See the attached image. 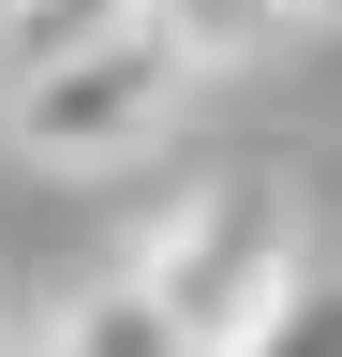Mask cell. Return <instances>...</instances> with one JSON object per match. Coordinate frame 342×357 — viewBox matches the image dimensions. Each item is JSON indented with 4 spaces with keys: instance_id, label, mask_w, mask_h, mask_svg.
Segmentation results:
<instances>
[{
    "instance_id": "5b68a950",
    "label": "cell",
    "mask_w": 342,
    "mask_h": 357,
    "mask_svg": "<svg viewBox=\"0 0 342 357\" xmlns=\"http://www.w3.org/2000/svg\"><path fill=\"white\" fill-rule=\"evenodd\" d=\"M104 30H149V0H30V15H0V75L75 60V45H104Z\"/></svg>"
},
{
    "instance_id": "277c9868",
    "label": "cell",
    "mask_w": 342,
    "mask_h": 357,
    "mask_svg": "<svg viewBox=\"0 0 342 357\" xmlns=\"http://www.w3.org/2000/svg\"><path fill=\"white\" fill-rule=\"evenodd\" d=\"M164 45H179L194 75H238V60H268V45L297 30V0H149Z\"/></svg>"
},
{
    "instance_id": "7a4b0ae2",
    "label": "cell",
    "mask_w": 342,
    "mask_h": 357,
    "mask_svg": "<svg viewBox=\"0 0 342 357\" xmlns=\"http://www.w3.org/2000/svg\"><path fill=\"white\" fill-rule=\"evenodd\" d=\"M119 268L149 283V312H164L194 357H238V342L283 312V283H297L313 253H297V208L268 194V178H208V194H179Z\"/></svg>"
},
{
    "instance_id": "ba28073f",
    "label": "cell",
    "mask_w": 342,
    "mask_h": 357,
    "mask_svg": "<svg viewBox=\"0 0 342 357\" xmlns=\"http://www.w3.org/2000/svg\"><path fill=\"white\" fill-rule=\"evenodd\" d=\"M297 15H342V0H297Z\"/></svg>"
},
{
    "instance_id": "9c48e42d",
    "label": "cell",
    "mask_w": 342,
    "mask_h": 357,
    "mask_svg": "<svg viewBox=\"0 0 342 357\" xmlns=\"http://www.w3.org/2000/svg\"><path fill=\"white\" fill-rule=\"evenodd\" d=\"M0 15H30V0H0Z\"/></svg>"
},
{
    "instance_id": "52a82bcc",
    "label": "cell",
    "mask_w": 342,
    "mask_h": 357,
    "mask_svg": "<svg viewBox=\"0 0 342 357\" xmlns=\"http://www.w3.org/2000/svg\"><path fill=\"white\" fill-rule=\"evenodd\" d=\"M0 357H45V342H15V328H0Z\"/></svg>"
},
{
    "instance_id": "3957f363",
    "label": "cell",
    "mask_w": 342,
    "mask_h": 357,
    "mask_svg": "<svg viewBox=\"0 0 342 357\" xmlns=\"http://www.w3.org/2000/svg\"><path fill=\"white\" fill-rule=\"evenodd\" d=\"M45 357H194V342H179V328L149 312V283H134V268H104L90 298H60V328H45Z\"/></svg>"
},
{
    "instance_id": "8992f818",
    "label": "cell",
    "mask_w": 342,
    "mask_h": 357,
    "mask_svg": "<svg viewBox=\"0 0 342 357\" xmlns=\"http://www.w3.org/2000/svg\"><path fill=\"white\" fill-rule=\"evenodd\" d=\"M238 357H342V253H313V268H297V283H283V312H268Z\"/></svg>"
},
{
    "instance_id": "6da1fadb",
    "label": "cell",
    "mask_w": 342,
    "mask_h": 357,
    "mask_svg": "<svg viewBox=\"0 0 342 357\" xmlns=\"http://www.w3.org/2000/svg\"><path fill=\"white\" fill-rule=\"evenodd\" d=\"M194 60L149 30H104V45H75V60H30V75H0V149L15 164H45V178H104V164H134L164 149V134L194 119Z\"/></svg>"
}]
</instances>
